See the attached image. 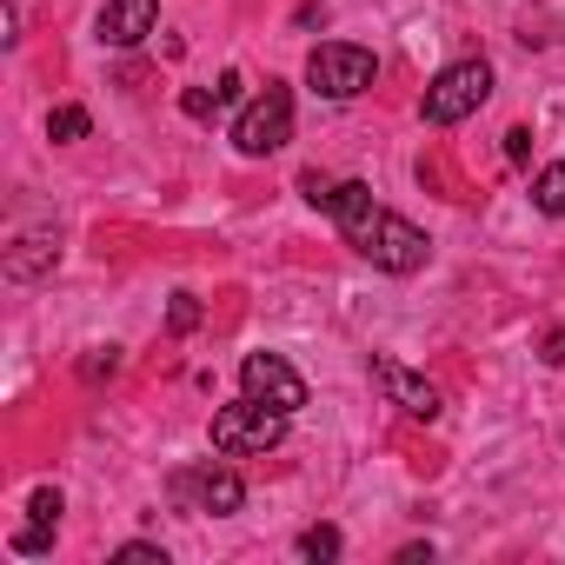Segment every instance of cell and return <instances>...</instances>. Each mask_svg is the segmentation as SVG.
I'll return each instance as SVG.
<instances>
[{
	"label": "cell",
	"instance_id": "cell-1",
	"mask_svg": "<svg viewBox=\"0 0 565 565\" xmlns=\"http://www.w3.org/2000/svg\"><path fill=\"white\" fill-rule=\"evenodd\" d=\"M340 233L353 239V253H366L380 273H419L426 266V233L386 206H360L353 220H340Z\"/></svg>",
	"mask_w": 565,
	"mask_h": 565
},
{
	"label": "cell",
	"instance_id": "cell-2",
	"mask_svg": "<svg viewBox=\"0 0 565 565\" xmlns=\"http://www.w3.org/2000/svg\"><path fill=\"white\" fill-rule=\"evenodd\" d=\"M287 419H294V413H273V406H259V399L246 393V399H233V406L213 413V452H226V459L273 452L279 439H287Z\"/></svg>",
	"mask_w": 565,
	"mask_h": 565
},
{
	"label": "cell",
	"instance_id": "cell-3",
	"mask_svg": "<svg viewBox=\"0 0 565 565\" xmlns=\"http://www.w3.org/2000/svg\"><path fill=\"white\" fill-rule=\"evenodd\" d=\"M287 140H294V94L279 87V81H266V94H253L246 114L233 120V147L246 160H266V153H279Z\"/></svg>",
	"mask_w": 565,
	"mask_h": 565
},
{
	"label": "cell",
	"instance_id": "cell-4",
	"mask_svg": "<svg viewBox=\"0 0 565 565\" xmlns=\"http://www.w3.org/2000/svg\"><path fill=\"white\" fill-rule=\"evenodd\" d=\"M486 94H492V67H486V61H452V67H439V81L426 87L419 114H426L433 127H459L466 114L486 107Z\"/></svg>",
	"mask_w": 565,
	"mask_h": 565
},
{
	"label": "cell",
	"instance_id": "cell-5",
	"mask_svg": "<svg viewBox=\"0 0 565 565\" xmlns=\"http://www.w3.org/2000/svg\"><path fill=\"white\" fill-rule=\"evenodd\" d=\"M373 74H380V61L353 41H320L313 61H307V81H313L320 100H360L373 87Z\"/></svg>",
	"mask_w": 565,
	"mask_h": 565
},
{
	"label": "cell",
	"instance_id": "cell-6",
	"mask_svg": "<svg viewBox=\"0 0 565 565\" xmlns=\"http://www.w3.org/2000/svg\"><path fill=\"white\" fill-rule=\"evenodd\" d=\"M239 386H246L259 406H273V413H300V406H307V380L279 360V353H246Z\"/></svg>",
	"mask_w": 565,
	"mask_h": 565
},
{
	"label": "cell",
	"instance_id": "cell-7",
	"mask_svg": "<svg viewBox=\"0 0 565 565\" xmlns=\"http://www.w3.org/2000/svg\"><path fill=\"white\" fill-rule=\"evenodd\" d=\"M373 386L386 393V406H399L406 419H439V386L399 360H373Z\"/></svg>",
	"mask_w": 565,
	"mask_h": 565
},
{
	"label": "cell",
	"instance_id": "cell-8",
	"mask_svg": "<svg viewBox=\"0 0 565 565\" xmlns=\"http://www.w3.org/2000/svg\"><path fill=\"white\" fill-rule=\"evenodd\" d=\"M173 492H180L193 512H213V519H226V512H239V505H246V486H239V472H233V466L180 472V479H173Z\"/></svg>",
	"mask_w": 565,
	"mask_h": 565
},
{
	"label": "cell",
	"instance_id": "cell-9",
	"mask_svg": "<svg viewBox=\"0 0 565 565\" xmlns=\"http://www.w3.org/2000/svg\"><path fill=\"white\" fill-rule=\"evenodd\" d=\"M160 21V0H107L100 8V41L107 47H140Z\"/></svg>",
	"mask_w": 565,
	"mask_h": 565
},
{
	"label": "cell",
	"instance_id": "cell-10",
	"mask_svg": "<svg viewBox=\"0 0 565 565\" xmlns=\"http://www.w3.org/2000/svg\"><path fill=\"white\" fill-rule=\"evenodd\" d=\"M54 259H61L54 233H28V239L8 253V279H41V273H54Z\"/></svg>",
	"mask_w": 565,
	"mask_h": 565
},
{
	"label": "cell",
	"instance_id": "cell-11",
	"mask_svg": "<svg viewBox=\"0 0 565 565\" xmlns=\"http://www.w3.org/2000/svg\"><path fill=\"white\" fill-rule=\"evenodd\" d=\"M532 206L552 213V220H565V167H545V173L532 180Z\"/></svg>",
	"mask_w": 565,
	"mask_h": 565
},
{
	"label": "cell",
	"instance_id": "cell-12",
	"mask_svg": "<svg viewBox=\"0 0 565 565\" xmlns=\"http://www.w3.org/2000/svg\"><path fill=\"white\" fill-rule=\"evenodd\" d=\"M340 552H347V539H340L333 525H307V532H300V558L327 565V558H340Z\"/></svg>",
	"mask_w": 565,
	"mask_h": 565
},
{
	"label": "cell",
	"instance_id": "cell-13",
	"mask_svg": "<svg viewBox=\"0 0 565 565\" xmlns=\"http://www.w3.org/2000/svg\"><path fill=\"white\" fill-rule=\"evenodd\" d=\"M87 127H94L87 107H54L47 114V140H87Z\"/></svg>",
	"mask_w": 565,
	"mask_h": 565
},
{
	"label": "cell",
	"instance_id": "cell-14",
	"mask_svg": "<svg viewBox=\"0 0 565 565\" xmlns=\"http://www.w3.org/2000/svg\"><path fill=\"white\" fill-rule=\"evenodd\" d=\"M61 505H67V499H61V486H41V492L28 499V519H34V525H54V532H61Z\"/></svg>",
	"mask_w": 565,
	"mask_h": 565
},
{
	"label": "cell",
	"instance_id": "cell-15",
	"mask_svg": "<svg viewBox=\"0 0 565 565\" xmlns=\"http://www.w3.org/2000/svg\"><path fill=\"white\" fill-rule=\"evenodd\" d=\"M47 545H54V525H34V519H28V525L14 532V552H28V558H34V552H47Z\"/></svg>",
	"mask_w": 565,
	"mask_h": 565
},
{
	"label": "cell",
	"instance_id": "cell-16",
	"mask_svg": "<svg viewBox=\"0 0 565 565\" xmlns=\"http://www.w3.org/2000/svg\"><path fill=\"white\" fill-rule=\"evenodd\" d=\"M180 107H186L193 120H213V114H220V94H206V87H186V94H180Z\"/></svg>",
	"mask_w": 565,
	"mask_h": 565
},
{
	"label": "cell",
	"instance_id": "cell-17",
	"mask_svg": "<svg viewBox=\"0 0 565 565\" xmlns=\"http://www.w3.org/2000/svg\"><path fill=\"white\" fill-rule=\"evenodd\" d=\"M193 320H200L193 294H173V313H167V327H173V333H193Z\"/></svg>",
	"mask_w": 565,
	"mask_h": 565
},
{
	"label": "cell",
	"instance_id": "cell-18",
	"mask_svg": "<svg viewBox=\"0 0 565 565\" xmlns=\"http://www.w3.org/2000/svg\"><path fill=\"white\" fill-rule=\"evenodd\" d=\"M114 558H120V565H167V552H160V545H140V539H134V545H120Z\"/></svg>",
	"mask_w": 565,
	"mask_h": 565
},
{
	"label": "cell",
	"instance_id": "cell-19",
	"mask_svg": "<svg viewBox=\"0 0 565 565\" xmlns=\"http://www.w3.org/2000/svg\"><path fill=\"white\" fill-rule=\"evenodd\" d=\"M539 360H545V366H565V327H552V333H545V347H539Z\"/></svg>",
	"mask_w": 565,
	"mask_h": 565
},
{
	"label": "cell",
	"instance_id": "cell-20",
	"mask_svg": "<svg viewBox=\"0 0 565 565\" xmlns=\"http://www.w3.org/2000/svg\"><path fill=\"white\" fill-rule=\"evenodd\" d=\"M114 366H120V353H114V347H100V353H94L81 373H87V380H100V373H114Z\"/></svg>",
	"mask_w": 565,
	"mask_h": 565
},
{
	"label": "cell",
	"instance_id": "cell-21",
	"mask_svg": "<svg viewBox=\"0 0 565 565\" xmlns=\"http://www.w3.org/2000/svg\"><path fill=\"white\" fill-rule=\"evenodd\" d=\"M213 94H220V107H233V100L246 94V81H239V74H220V87H213Z\"/></svg>",
	"mask_w": 565,
	"mask_h": 565
},
{
	"label": "cell",
	"instance_id": "cell-22",
	"mask_svg": "<svg viewBox=\"0 0 565 565\" xmlns=\"http://www.w3.org/2000/svg\"><path fill=\"white\" fill-rule=\"evenodd\" d=\"M505 153H512V160H525V153H532V134H525V127H512V134H505Z\"/></svg>",
	"mask_w": 565,
	"mask_h": 565
}]
</instances>
